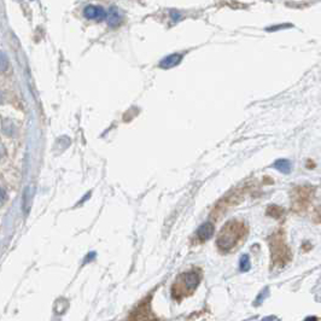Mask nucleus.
I'll return each instance as SVG.
<instances>
[{"instance_id":"f257e3e1","label":"nucleus","mask_w":321,"mask_h":321,"mask_svg":"<svg viewBox=\"0 0 321 321\" xmlns=\"http://www.w3.org/2000/svg\"><path fill=\"white\" fill-rule=\"evenodd\" d=\"M248 234V226L243 221L231 220L221 228L217 235V248L222 252H229L237 248Z\"/></svg>"},{"instance_id":"f03ea898","label":"nucleus","mask_w":321,"mask_h":321,"mask_svg":"<svg viewBox=\"0 0 321 321\" xmlns=\"http://www.w3.org/2000/svg\"><path fill=\"white\" fill-rule=\"evenodd\" d=\"M202 279V274L200 269H193V271L185 272L180 274L174 281L172 288L173 297L175 300H181V298L187 296V295L192 294L196 289L200 285V281Z\"/></svg>"},{"instance_id":"7ed1b4c3","label":"nucleus","mask_w":321,"mask_h":321,"mask_svg":"<svg viewBox=\"0 0 321 321\" xmlns=\"http://www.w3.org/2000/svg\"><path fill=\"white\" fill-rule=\"evenodd\" d=\"M314 187L309 185L296 186L291 193V207L292 210L297 214L305 213L311 206L312 200L314 197Z\"/></svg>"},{"instance_id":"20e7f679","label":"nucleus","mask_w":321,"mask_h":321,"mask_svg":"<svg viewBox=\"0 0 321 321\" xmlns=\"http://www.w3.org/2000/svg\"><path fill=\"white\" fill-rule=\"evenodd\" d=\"M272 246V255H273V261H280V262H286L289 257V249L286 248L285 241H284L283 232L279 231L275 234L272 235L271 239Z\"/></svg>"},{"instance_id":"39448f33","label":"nucleus","mask_w":321,"mask_h":321,"mask_svg":"<svg viewBox=\"0 0 321 321\" xmlns=\"http://www.w3.org/2000/svg\"><path fill=\"white\" fill-rule=\"evenodd\" d=\"M84 15L87 19H97V21H103L107 18V11L103 7L95 6V5H89L85 7Z\"/></svg>"},{"instance_id":"423d86ee","label":"nucleus","mask_w":321,"mask_h":321,"mask_svg":"<svg viewBox=\"0 0 321 321\" xmlns=\"http://www.w3.org/2000/svg\"><path fill=\"white\" fill-rule=\"evenodd\" d=\"M214 232V225H213L212 222H206L197 229V232H196V238H197L198 243H204V241L210 239V238L213 237Z\"/></svg>"},{"instance_id":"0eeeda50","label":"nucleus","mask_w":321,"mask_h":321,"mask_svg":"<svg viewBox=\"0 0 321 321\" xmlns=\"http://www.w3.org/2000/svg\"><path fill=\"white\" fill-rule=\"evenodd\" d=\"M181 57L183 56L178 55V53H173V55L166 57V58L161 62L160 67L163 68V69H169V68L175 67L178 63H180Z\"/></svg>"},{"instance_id":"6e6552de","label":"nucleus","mask_w":321,"mask_h":321,"mask_svg":"<svg viewBox=\"0 0 321 321\" xmlns=\"http://www.w3.org/2000/svg\"><path fill=\"white\" fill-rule=\"evenodd\" d=\"M274 168L279 170L280 173H284V174H289L291 172V163L288 160H278L274 163Z\"/></svg>"},{"instance_id":"1a4fd4ad","label":"nucleus","mask_w":321,"mask_h":321,"mask_svg":"<svg viewBox=\"0 0 321 321\" xmlns=\"http://www.w3.org/2000/svg\"><path fill=\"white\" fill-rule=\"evenodd\" d=\"M267 215L275 218H279L284 215V210L283 208H280L279 206H269L268 208H267Z\"/></svg>"},{"instance_id":"9d476101","label":"nucleus","mask_w":321,"mask_h":321,"mask_svg":"<svg viewBox=\"0 0 321 321\" xmlns=\"http://www.w3.org/2000/svg\"><path fill=\"white\" fill-rule=\"evenodd\" d=\"M118 23H120V15H118L116 8H111L109 13V24L115 27V25H117Z\"/></svg>"},{"instance_id":"9b49d317","label":"nucleus","mask_w":321,"mask_h":321,"mask_svg":"<svg viewBox=\"0 0 321 321\" xmlns=\"http://www.w3.org/2000/svg\"><path fill=\"white\" fill-rule=\"evenodd\" d=\"M8 68V59L5 53L0 52V73L6 72Z\"/></svg>"},{"instance_id":"f8f14e48","label":"nucleus","mask_w":321,"mask_h":321,"mask_svg":"<svg viewBox=\"0 0 321 321\" xmlns=\"http://www.w3.org/2000/svg\"><path fill=\"white\" fill-rule=\"evenodd\" d=\"M250 269V261H249V256L248 255H244L240 258V271L241 272H246Z\"/></svg>"},{"instance_id":"ddd939ff","label":"nucleus","mask_w":321,"mask_h":321,"mask_svg":"<svg viewBox=\"0 0 321 321\" xmlns=\"http://www.w3.org/2000/svg\"><path fill=\"white\" fill-rule=\"evenodd\" d=\"M4 201H5V192H4V190L0 189V206L4 203Z\"/></svg>"},{"instance_id":"4468645a","label":"nucleus","mask_w":321,"mask_h":321,"mask_svg":"<svg viewBox=\"0 0 321 321\" xmlns=\"http://www.w3.org/2000/svg\"><path fill=\"white\" fill-rule=\"evenodd\" d=\"M5 155V149H4V146H2L1 144H0V157H1V156H4Z\"/></svg>"},{"instance_id":"2eb2a0df","label":"nucleus","mask_w":321,"mask_h":321,"mask_svg":"<svg viewBox=\"0 0 321 321\" xmlns=\"http://www.w3.org/2000/svg\"><path fill=\"white\" fill-rule=\"evenodd\" d=\"M305 321H319V319H318V318H315V317H309V318H307Z\"/></svg>"},{"instance_id":"dca6fc26","label":"nucleus","mask_w":321,"mask_h":321,"mask_svg":"<svg viewBox=\"0 0 321 321\" xmlns=\"http://www.w3.org/2000/svg\"><path fill=\"white\" fill-rule=\"evenodd\" d=\"M4 99H5L4 95H2V92H0V104L4 103Z\"/></svg>"}]
</instances>
